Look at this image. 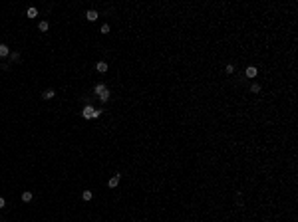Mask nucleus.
I'll return each instance as SVG.
<instances>
[{
	"label": "nucleus",
	"mask_w": 298,
	"mask_h": 222,
	"mask_svg": "<svg viewBox=\"0 0 298 222\" xmlns=\"http://www.w3.org/2000/svg\"><path fill=\"white\" fill-rule=\"evenodd\" d=\"M82 115H84L85 119H95V117L101 115V109H95V107H91V105H85L84 111H82Z\"/></svg>",
	"instance_id": "f257e3e1"
},
{
	"label": "nucleus",
	"mask_w": 298,
	"mask_h": 222,
	"mask_svg": "<svg viewBox=\"0 0 298 222\" xmlns=\"http://www.w3.org/2000/svg\"><path fill=\"white\" fill-rule=\"evenodd\" d=\"M117 184H119V175H113V177L107 180V186H109V188H115Z\"/></svg>",
	"instance_id": "f03ea898"
},
{
	"label": "nucleus",
	"mask_w": 298,
	"mask_h": 222,
	"mask_svg": "<svg viewBox=\"0 0 298 222\" xmlns=\"http://www.w3.org/2000/svg\"><path fill=\"white\" fill-rule=\"evenodd\" d=\"M256 74H258V70H256L255 66H249V68H247V78L253 80V78H256Z\"/></svg>",
	"instance_id": "7ed1b4c3"
},
{
	"label": "nucleus",
	"mask_w": 298,
	"mask_h": 222,
	"mask_svg": "<svg viewBox=\"0 0 298 222\" xmlns=\"http://www.w3.org/2000/svg\"><path fill=\"white\" fill-rule=\"evenodd\" d=\"M85 18H87L89 22H95V20H97V12H95V10H87V12H85Z\"/></svg>",
	"instance_id": "20e7f679"
},
{
	"label": "nucleus",
	"mask_w": 298,
	"mask_h": 222,
	"mask_svg": "<svg viewBox=\"0 0 298 222\" xmlns=\"http://www.w3.org/2000/svg\"><path fill=\"white\" fill-rule=\"evenodd\" d=\"M95 70H97L99 74H105V72H107V64H105V62H97V64H95Z\"/></svg>",
	"instance_id": "39448f33"
},
{
	"label": "nucleus",
	"mask_w": 298,
	"mask_h": 222,
	"mask_svg": "<svg viewBox=\"0 0 298 222\" xmlns=\"http://www.w3.org/2000/svg\"><path fill=\"white\" fill-rule=\"evenodd\" d=\"M26 16H28V18H36V16H38V8L30 6V8L26 10Z\"/></svg>",
	"instance_id": "423d86ee"
},
{
	"label": "nucleus",
	"mask_w": 298,
	"mask_h": 222,
	"mask_svg": "<svg viewBox=\"0 0 298 222\" xmlns=\"http://www.w3.org/2000/svg\"><path fill=\"white\" fill-rule=\"evenodd\" d=\"M6 56H10L8 46H6V44H0V58H6Z\"/></svg>",
	"instance_id": "0eeeda50"
},
{
	"label": "nucleus",
	"mask_w": 298,
	"mask_h": 222,
	"mask_svg": "<svg viewBox=\"0 0 298 222\" xmlns=\"http://www.w3.org/2000/svg\"><path fill=\"white\" fill-rule=\"evenodd\" d=\"M105 85H103V83H97V85H95V87H93V93H95V95H101V93H103V91H105Z\"/></svg>",
	"instance_id": "6e6552de"
},
{
	"label": "nucleus",
	"mask_w": 298,
	"mask_h": 222,
	"mask_svg": "<svg viewBox=\"0 0 298 222\" xmlns=\"http://www.w3.org/2000/svg\"><path fill=\"white\" fill-rule=\"evenodd\" d=\"M54 95H56V93H54V89H46V91L42 93V97H44V99H52Z\"/></svg>",
	"instance_id": "1a4fd4ad"
},
{
	"label": "nucleus",
	"mask_w": 298,
	"mask_h": 222,
	"mask_svg": "<svg viewBox=\"0 0 298 222\" xmlns=\"http://www.w3.org/2000/svg\"><path fill=\"white\" fill-rule=\"evenodd\" d=\"M109 95H111V93H109V89H105V91H103V93L99 95V99H101V101L105 103V101H109Z\"/></svg>",
	"instance_id": "9d476101"
},
{
	"label": "nucleus",
	"mask_w": 298,
	"mask_h": 222,
	"mask_svg": "<svg viewBox=\"0 0 298 222\" xmlns=\"http://www.w3.org/2000/svg\"><path fill=\"white\" fill-rule=\"evenodd\" d=\"M38 28H40V32H48V28H50V24H48V22L44 20V22H40V24H38Z\"/></svg>",
	"instance_id": "9b49d317"
},
{
	"label": "nucleus",
	"mask_w": 298,
	"mask_h": 222,
	"mask_svg": "<svg viewBox=\"0 0 298 222\" xmlns=\"http://www.w3.org/2000/svg\"><path fill=\"white\" fill-rule=\"evenodd\" d=\"M22 200H24V202H30V200H32V192H30V190H26V192L22 194Z\"/></svg>",
	"instance_id": "f8f14e48"
},
{
	"label": "nucleus",
	"mask_w": 298,
	"mask_h": 222,
	"mask_svg": "<svg viewBox=\"0 0 298 222\" xmlns=\"http://www.w3.org/2000/svg\"><path fill=\"white\" fill-rule=\"evenodd\" d=\"M91 196H93V192H91V190H84V194H82V198H84V200H91Z\"/></svg>",
	"instance_id": "ddd939ff"
},
{
	"label": "nucleus",
	"mask_w": 298,
	"mask_h": 222,
	"mask_svg": "<svg viewBox=\"0 0 298 222\" xmlns=\"http://www.w3.org/2000/svg\"><path fill=\"white\" fill-rule=\"evenodd\" d=\"M251 91H253V93H258V91H260V85H258V83H253V85H251Z\"/></svg>",
	"instance_id": "4468645a"
},
{
	"label": "nucleus",
	"mask_w": 298,
	"mask_h": 222,
	"mask_svg": "<svg viewBox=\"0 0 298 222\" xmlns=\"http://www.w3.org/2000/svg\"><path fill=\"white\" fill-rule=\"evenodd\" d=\"M101 34H109V24H103L101 26Z\"/></svg>",
	"instance_id": "2eb2a0df"
},
{
	"label": "nucleus",
	"mask_w": 298,
	"mask_h": 222,
	"mask_svg": "<svg viewBox=\"0 0 298 222\" xmlns=\"http://www.w3.org/2000/svg\"><path fill=\"white\" fill-rule=\"evenodd\" d=\"M10 60H14V62H18L20 60V54L16 52V54H10Z\"/></svg>",
	"instance_id": "dca6fc26"
},
{
	"label": "nucleus",
	"mask_w": 298,
	"mask_h": 222,
	"mask_svg": "<svg viewBox=\"0 0 298 222\" xmlns=\"http://www.w3.org/2000/svg\"><path fill=\"white\" fill-rule=\"evenodd\" d=\"M225 70H227V74H233V72H235V66H233V64H229Z\"/></svg>",
	"instance_id": "f3484780"
},
{
	"label": "nucleus",
	"mask_w": 298,
	"mask_h": 222,
	"mask_svg": "<svg viewBox=\"0 0 298 222\" xmlns=\"http://www.w3.org/2000/svg\"><path fill=\"white\" fill-rule=\"evenodd\" d=\"M4 206H6V200H4V198L0 196V208H4Z\"/></svg>",
	"instance_id": "a211bd4d"
}]
</instances>
